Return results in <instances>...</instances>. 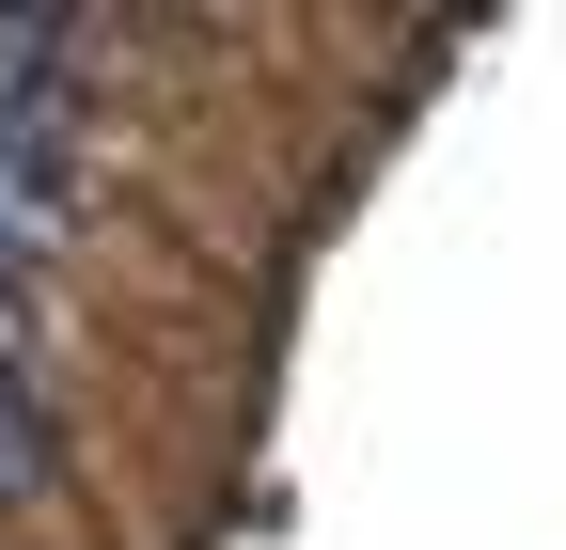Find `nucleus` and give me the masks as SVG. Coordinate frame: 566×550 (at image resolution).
I'll return each mask as SVG.
<instances>
[{
  "label": "nucleus",
  "mask_w": 566,
  "mask_h": 550,
  "mask_svg": "<svg viewBox=\"0 0 566 550\" xmlns=\"http://www.w3.org/2000/svg\"><path fill=\"white\" fill-rule=\"evenodd\" d=\"M48 488V409H32V378L0 362V504H32Z\"/></svg>",
  "instance_id": "obj_1"
}]
</instances>
